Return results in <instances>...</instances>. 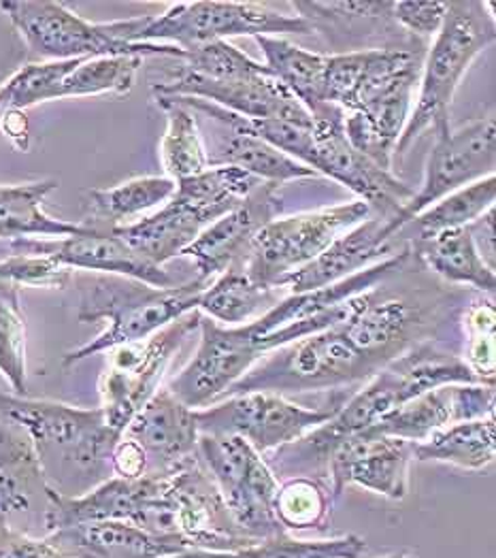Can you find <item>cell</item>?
Listing matches in <instances>:
<instances>
[{
    "mask_svg": "<svg viewBox=\"0 0 496 558\" xmlns=\"http://www.w3.org/2000/svg\"><path fill=\"white\" fill-rule=\"evenodd\" d=\"M47 539L69 558H162L187 550L176 535H158L122 520L73 524Z\"/></svg>",
    "mask_w": 496,
    "mask_h": 558,
    "instance_id": "25",
    "label": "cell"
},
{
    "mask_svg": "<svg viewBox=\"0 0 496 558\" xmlns=\"http://www.w3.org/2000/svg\"><path fill=\"white\" fill-rule=\"evenodd\" d=\"M496 178L488 175L469 186L460 187L437 201L435 205L420 211L409 225L418 239H428L435 234L453 231V229H469L477 220H482L491 209H495Z\"/></svg>",
    "mask_w": 496,
    "mask_h": 558,
    "instance_id": "35",
    "label": "cell"
},
{
    "mask_svg": "<svg viewBox=\"0 0 496 558\" xmlns=\"http://www.w3.org/2000/svg\"><path fill=\"white\" fill-rule=\"evenodd\" d=\"M145 531L176 535L187 548L241 553L256 542L234 522L201 457L162 473Z\"/></svg>",
    "mask_w": 496,
    "mask_h": 558,
    "instance_id": "7",
    "label": "cell"
},
{
    "mask_svg": "<svg viewBox=\"0 0 496 558\" xmlns=\"http://www.w3.org/2000/svg\"><path fill=\"white\" fill-rule=\"evenodd\" d=\"M403 234L406 231L395 218L390 220L382 216H368L354 229L339 234L307 267L283 279L279 283V290H283L286 294H301L352 278L406 250L407 245L401 250L399 245H395V239Z\"/></svg>",
    "mask_w": 496,
    "mask_h": 558,
    "instance_id": "21",
    "label": "cell"
},
{
    "mask_svg": "<svg viewBox=\"0 0 496 558\" xmlns=\"http://www.w3.org/2000/svg\"><path fill=\"white\" fill-rule=\"evenodd\" d=\"M0 278L20 286L35 288H66L73 279V269L47 258L33 254H13L0 260Z\"/></svg>",
    "mask_w": 496,
    "mask_h": 558,
    "instance_id": "42",
    "label": "cell"
},
{
    "mask_svg": "<svg viewBox=\"0 0 496 558\" xmlns=\"http://www.w3.org/2000/svg\"><path fill=\"white\" fill-rule=\"evenodd\" d=\"M0 373L17 397L28 395L26 318L22 307L0 301Z\"/></svg>",
    "mask_w": 496,
    "mask_h": 558,
    "instance_id": "41",
    "label": "cell"
},
{
    "mask_svg": "<svg viewBox=\"0 0 496 558\" xmlns=\"http://www.w3.org/2000/svg\"><path fill=\"white\" fill-rule=\"evenodd\" d=\"M162 558H241L239 553H216V550H201V548H187L178 555Z\"/></svg>",
    "mask_w": 496,
    "mask_h": 558,
    "instance_id": "47",
    "label": "cell"
},
{
    "mask_svg": "<svg viewBox=\"0 0 496 558\" xmlns=\"http://www.w3.org/2000/svg\"><path fill=\"white\" fill-rule=\"evenodd\" d=\"M366 203L352 201L317 211L275 218L254 236L245 258V271L261 286L277 288L294 271L312 260L339 236L371 216Z\"/></svg>",
    "mask_w": 496,
    "mask_h": 558,
    "instance_id": "9",
    "label": "cell"
},
{
    "mask_svg": "<svg viewBox=\"0 0 496 558\" xmlns=\"http://www.w3.org/2000/svg\"><path fill=\"white\" fill-rule=\"evenodd\" d=\"M281 294L283 290L256 283L247 276L245 265L237 263L216 281H209L196 310L218 325L243 326L271 310L279 299H283Z\"/></svg>",
    "mask_w": 496,
    "mask_h": 558,
    "instance_id": "30",
    "label": "cell"
},
{
    "mask_svg": "<svg viewBox=\"0 0 496 558\" xmlns=\"http://www.w3.org/2000/svg\"><path fill=\"white\" fill-rule=\"evenodd\" d=\"M167 116V131L160 141V158L167 178L181 182L209 169L207 145L198 131L192 109L171 96H154Z\"/></svg>",
    "mask_w": 496,
    "mask_h": 558,
    "instance_id": "34",
    "label": "cell"
},
{
    "mask_svg": "<svg viewBox=\"0 0 496 558\" xmlns=\"http://www.w3.org/2000/svg\"><path fill=\"white\" fill-rule=\"evenodd\" d=\"M332 495L324 480L288 477L279 482L273 513L286 533L292 531H324L332 513Z\"/></svg>",
    "mask_w": 496,
    "mask_h": 558,
    "instance_id": "37",
    "label": "cell"
},
{
    "mask_svg": "<svg viewBox=\"0 0 496 558\" xmlns=\"http://www.w3.org/2000/svg\"><path fill=\"white\" fill-rule=\"evenodd\" d=\"M495 416L456 422L437 430L426 441L413 444L415 461H435L464 471H482L495 463Z\"/></svg>",
    "mask_w": 496,
    "mask_h": 558,
    "instance_id": "32",
    "label": "cell"
},
{
    "mask_svg": "<svg viewBox=\"0 0 496 558\" xmlns=\"http://www.w3.org/2000/svg\"><path fill=\"white\" fill-rule=\"evenodd\" d=\"M448 7L450 2H439V0H428V2L401 0V2H392V20L411 35L433 37L441 31L448 15Z\"/></svg>",
    "mask_w": 496,
    "mask_h": 558,
    "instance_id": "43",
    "label": "cell"
},
{
    "mask_svg": "<svg viewBox=\"0 0 496 558\" xmlns=\"http://www.w3.org/2000/svg\"><path fill=\"white\" fill-rule=\"evenodd\" d=\"M0 418L17 424L35 444L44 471L80 473L98 480L111 469V452L120 441L100 408H77L58 401L0 392Z\"/></svg>",
    "mask_w": 496,
    "mask_h": 558,
    "instance_id": "6",
    "label": "cell"
},
{
    "mask_svg": "<svg viewBox=\"0 0 496 558\" xmlns=\"http://www.w3.org/2000/svg\"><path fill=\"white\" fill-rule=\"evenodd\" d=\"M462 363L480 384L495 386L496 377V310L493 299L473 301L462 314Z\"/></svg>",
    "mask_w": 496,
    "mask_h": 558,
    "instance_id": "38",
    "label": "cell"
},
{
    "mask_svg": "<svg viewBox=\"0 0 496 558\" xmlns=\"http://www.w3.org/2000/svg\"><path fill=\"white\" fill-rule=\"evenodd\" d=\"M46 471L33 439L13 422L0 418V515L31 512L39 499L47 504Z\"/></svg>",
    "mask_w": 496,
    "mask_h": 558,
    "instance_id": "26",
    "label": "cell"
},
{
    "mask_svg": "<svg viewBox=\"0 0 496 558\" xmlns=\"http://www.w3.org/2000/svg\"><path fill=\"white\" fill-rule=\"evenodd\" d=\"M420 53L409 47H368L326 56L324 100L346 113H359L386 94L418 84Z\"/></svg>",
    "mask_w": 496,
    "mask_h": 558,
    "instance_id": "15",
    "label": "cell"
},
{
    "mask_svg": "<svg viewBox=\"0 0 496 558\" xmlns=\"http://www.w3.org/2000/svg\"><path fill=\"white\" fill-rule=\"evenodd\" d=\"M58 187L56 180L0 186V239H39V236H77L88 233L86 225L64 222L47 216V196Z\"/></svg>",
    "mask_w": 496,
    "mask_h": 558,
    "instance_id": "29",
    "label": "cell"
},
{
    "mask_svg": "<svg viewBox=\"0 0 496 558\" xmlns=\"http://www.w3.org/2000/svg\"><path fill=\"white\" fill-rule=\"evenodd\" d=\"M254 41L265 56V66L312 116L328 105L324 100L326 53L294 46L283 37H256Z\"/></svg>",
    "mask_w": 496,
    "mask_h": 558,
    "instance_id": "33",
    "label": "cell"
},
{
    "mask_svg": "<svg viewBox=\"0 0 496 558\" xmlns=\"http://www.w3.org/2000/svg\"><path fill=\"white\" fill-rule=\"evenodd\" d=\"M0 558H69L64 557L47 537L39 539L0 515Z\"/></svg>",
    "mask_w": 496,
    "mask_h": 558,
    "instance_id": "44",
    "label": "cell"
},
{
    "mask_svg": "<svg viewBox=\"0 0 496 558\" xmlns=\"http://www.w3.org/2000/svg\"><path fill=\"white\" fill-rule=\"evenodd\" d=\"M13 254L47 256L69 269H86L135 279L154 288L178 286L169 271L152 265L113 231L88 227V233L62 239H17L11 241Z\"/></svg>",
    "mask_w": 496,
    "mask_h": 558,
    "instance_id": "18",
    "label": "cell"
},
{
    "mask_svg": "<svg viewBox=\"0 0 496 558\" xmlns=\"http://www.w3.org/2000/svg\"><path fill=\"white\" fill-rule=\"evenodd\" d=\"M493 4L482 0H456L446 22L422 62L415 105L407 118L395 156H403L426 131L450 126V107L462 77L480 53L495 44Z\"/></svg>",
    "mask_w": 496,
    "mask_h": 558,
    "instance_id": "5",
    "label": "cell"
},
{
    "mask_svg": "<svg viewBox=\"0 0 496 558\" xmlns=\"http://www.w3.org/2000/svg\"><path fill=\"white\" fill-rule=\"evenodd\" d=\"M496 124L495 118H480L451 131L444 126L435 131V143L426 160L424 182L411 201L401 209V229L426 207L460 187L469 186L482 178L495 175Z\"/></svg>",
    "mask_w": 496,
    "mask_h": 558,
    "instance_id": "14",
    "label": "cell"
},
{
    "mask_svg": "<svg viewBox=\"0 0 496 558\" xmlns=\"http://www.w3.org/2000/svg\"><path fill=\"white\" fill-rule=\"evenodd\" d=\"M0 301L13 307H22L20 305V288L4 278H0Z\"/></svg>",
    "mask_w": 496,
    "mask_h": 558,
    "instance_id": "48",
    "label": "cell"
},
{
    "mask_svg": "<svg viewBox=\"0 0 496 558\" xmlns=\"http://www.w3.org/2000/svg\"><path fill=\"white\" fill-rule=\"evenodd\" d=\"M181 62L183 71L216 82L250 80L269 73V69L263 62L250 58L245 51L228 41H216L185 51Z\"/></svg>",
    "mask_w": 496,
    "mask_h": 558,
    "instance_id": "40",
    "label": "cell"
},
{
    "mask_svg": "<svg viewBox=\"0 0 496 558\" xmlns=\"http://www.w3.org/2000/svg\"><path fill=\"white\" fill-rule=\"evenodd\" d=\"M122 44H158L185 51L230 37H281L314 33L301 15H286L258 2H176L160 15L107 22Z\"/></svg>",
    "mask_w": 496,
    "mask_h": 558,
    "instance_id": "3",
    "label": "cell"
},
{
    "mask_svg": "<svg viewBox=\"0 0 496 558\" xmlns=\"http://www.w3.org/2000/svg\"><path fill=\"white\" fill-rule=\"evenodd\" d=\"M124 437L136 441L147 457V473L162 475L198 457V424L194 410L160 388L131 420Z\"/></svg>",
    "mask_w": 496,
    "mask_h": 558,
    "instance_id": "24",
    "label": "cell"
},
{
    "mask_svg": "<svg viewBox=\"0 0 496 558\" xmlns=\"http://www.w3.org/2000/svg\"><path fill=\"white\" fill-rule=\"evenodd\" d=\"M141 64V56L77 58L71 71L60 80L53 100L98 94H129L135 88Z\"/></svg>",
    "mask_w": 496,
    "mask_h": 558,
    "instance_id": "36",
    "label": "cell"
},
{
    "mask_svg": "<svg viewBox=\"0 0 496 558\" xmlns=\"http://www.w3.org/2000/svg\"><path fill=\"white\" fill-rule=\"evenodd\" d=\"M154 96L201 98L250 120L273 118L303 126L314 124L312 113L279 84L271 71L250 80L216 82L180 69L173 80L154 86Z\"/></svg>",
    "mask_w": 496,
    "mask_h": 558,
    "instance_id": "19",
    "label": "cell"
},
{
    "mask_svg": "<svg viewBox=\"0 0 496 558\" xmlns=\"http://www.w3.org/2000/svg\"><path fill=\"white\" fill-rule=\"evenodd\" d=\"M207 286L209 281L196 278L173 288H154L126 278L94 281L82 296L77 318L82 323L107 320V328L88 343L66 352L62 367L71 369L96 354L149 339L190 312H196Z\"/></svg>",
    "mask_w": 496,
    "mask_h": 558,
    "instance_id": "2",
    "label": "cell"
},
{
    "mask_svg": "<svg viewBox=\"0 0 496 558\" xmlns=\"http://www.w3.org/2000/svg\"><path fill=\"white\" fill-rule=\"evenodd\" d=\"M386 558H418V557H413V555H392V557H386Z\"/></svg>",
    "mask_w": 496,
    "mask_h": 558,
    "instance_id": "49",
    "label": "cell"
},
{
    "mask_svg": "<svg viewBox=\"0 0 496 558\" xmlns=\"http://www.w3.org/2000/svg\"><path fill=\"white\" fill-rule=\"evenodd\" d=\"M198 320L201 312L196 310L145 341L107 352L109 361L98 379V395L105 420L116 433L124 435L131 420L162 388L173 356L185 337L198 328Z\"/></svg>",
    "mask_w": 496,
    "mask_h": 558,
    "instance_id": "10",
    "label": "cell"
},
{
    "mask_svg": "<svg viewBox=\"0 0 496 558\" xmlns=\"http://www.w3.org/2000/svg\"><path fill=\"white\" fill-rule=\"evenodd\" d=\"M222 126V124H220ZM209 167H234L263 184H286L294 180L317 178L316 171L286 156L271 143L232 126H222V137L207 149Z\"/></svg>",
    "mask_w": 496,
    "mask_h": 558,
    "instance_id": "28",
    "label": "cell"
},
{
    "mask_svg": "<svg viewBox=\"0 0 496 558\" xmlns=\"http://www.w3.org/2000/svg\"><path fill=\"white\" fill-rule=\"evenodd\" d=\"M312 118L314 156L310 167L317 175H326L341 186L350 187L371 211H377V216L390 220L399 218L401 209L411 201L413 190L395 178L392 171H384L352 147L343 129L346 111L337 105H326Z\"/></svg>",
    "mask_w": 496,
    "mask_h": 558,
    "instance_id": "13",
    "label": "cell"
},
{
    "mask_svg": "<svg viewBox=\"0 0 496 558\" xmlns=\"http://www.w3.org/2000/svg\"><path fill=\"white\" fill-rule=\"evenodd\" d=\"M491 416H495V386L448 384L407 401L368 430L409 444H422L456 422Z\"/></svg>",
    "mask_w": 496,
    "mask_h": 558,
    "instance_id": "23",
    "label": "cell"
},
{
    "mask_svg": "<svg viewBox=\"0 0 496 558\" xmlns=\"http://www.w3.org/2000/svg\"><path fill=\"white\" fill-rule=\"evenodd\" d=\"M0 131L7 140L13 143L15 149L28 151L31 149V124L26 111L11 109L0 116Z\"/></svg>",
    "mask_w": 496,
    "mask_h": 558,
    "instance_id": "46",
    "label": "cell"
},
{
    "mask_svg": "<svg viewBox=\"0 0 496 558\" xmlns=\"http://www.w3.org/2000/svg\"><path fill=\"white\" fill-rule=\"evenodd\" d=\"M279 214L281 201L277 198V186L261 182L241 205L209 225L183 252L198 271L196 279L211 281L232 265L245 263L254 236L265 225L279 218Z\"/></svg>",
    "mask_w": 496,
    "mask_h": 558,
    "instance_id": "22",
    "label": "cell"
},
{
    "mask_svg": "<svg viewBox=\"0 0 496 558\" xmlns=\"http://www.w3.org/2000/svg\"><path fill=\"white\" fill-rule=\"evenodd\" d=\"M109 463H111V471L118 477L136 480V477H143L147 473V457H145L143 448L133 439L124 437V435L116 444Z\"/></svg>",
    "mask_w": 496,
    "mask_h": 558,
    "instance_id": "45",
    "label": "cell"
},
{
    "mask_svg": "<svg viewBox=\"0 0 496 558\" xmlns=\"http://www.w3.org/2000/svg\"><path fill=\"white\" fill-rule=\"evenodd\" d=\"M261 182L234 167H209L178 182L176 194L154 214L113 229L156 267L183 256L209 225L241 205Z\"/></svg>",
    "mask_w": 496,
    "mask_h": 558,
    "instance_id": "4",
    "label": "cell"
},
{
    "mask_svg": "<svg viewBox=\"0 0 496 558\" xmlns=\"http://www.w3.org/2000/svg\"><path fill=\"white\" fill-rule=\"evenodd\" d=\"M448 384H480V379L469 372L460 354L437 348L433 341L420 343L375 373L364 388L343 401L332 418L267 454L265 461L277 480L305 475L326 482L328 459L339 444L368 430L407 401Z\"/></svg>",
    "mask_w": 496,
    "mask_h": 558,
    "instance_id": "1",
    "label": "cell"
},
{
    "mask_svg": "<svg viewBox=\"0 0 496 558\" xmlns=\"http://www.w3.org/2000/svg\"><path fill=\"white\" fill-rule=\"evenodd\" d=\"M413 461V444L364 430L335 448L328 459L326 482L335 501L352 484L390 501H403Z\"/></svg>",
    "mask_w": 496,
    "mask_h": 558,
    "instance_id": "17",
    "label": "cell"
},
{
    "mask_svg": "<svg viewBox=\"0 0 496 558\" xmlns=\"http://www.w3.org/2000/svg\"><path fill=\"white\" fill-rule=\"evenodd\" d=\"M201 341L192 361L171 381L169 390L190 410H205L263 361L239 326H222L211 318L198 320Z\"/></svg>",
    "mask_w": 496,
    "mask_h": 558,
    "instance_id": "16",
    "label": "cell"
},
{
    "mask_svg": "<svg viewBox=\"0 0 496 558\" xmlns=\"http://www.w3.org/2000/svg\"><path fill=\"white\" fill-rule=\"evenodd\" d=\"M368 546L366 539L350 533L330 539H294L290 533H281L267 542L239 553L241 558H362Z\"/></svg>",
    "mask_w": 496,
    "mask_h": 558,
    "instance_id": "39",
    "label": "cell"
},
{
    "mask_svg": "<svg viewBox=\"0 0 496 558\" xmlns=\"http://www.w3.org/2000/svg\"><path fill=\"white\" fill-rule=\"evenodd\" d=\"M160 482L162 475L154 473H145L136 480L113 475L75 497L62 495L49 484L44 512L47 535L73 524L105 520L133 522L145 529V522L160 490Z\"/></svg>",
    "mask_w": 496,
    "mask_h": 558,
    "instance_id": "20",
    "label": "cell"
},
{
    "mask_svg": "<svg viewBox=\"0 0 496 558\" xmlns=\"http://www.w3.org/2000/svg\"><path fill=\"white\" fill-rule=\"evenodd\" d=\"M176 190L178 182L167 175H147L113 187L88 190L90 220L84 225L100 231L129 227L131 220H141L143 214L162 207L176 194Z\"/></svg>",
    "mask_w": 496,
    "mask_h": 558,
    "instance_id": "31",
    "label": "cell"
},
{
    "mask_svg": "<svg viewBox=\"0 0 496 558\" xmlns=\"http://www.w3.org/2000/svg\"><path fill=\"white\" fill-rule=\"evenodd\" d=\"M341 405L307 408L275 392H241L218 405L194 410V416L201 435L241 437L261 457H267L332 418Z\"/></svg>",
    "mask_w": 496,
    "mask_h": 558,
    "instance_id": "12",
    "label": "cell"
},
{
    "mask_svg": "<svg viewBox=\"0 0 496 558\" xmlns=\"http://www.w3.org/2000/svg\"><path fill=\"white\" fill-rule=\"evenodd\" d=\"M411 256L450 283L495 294V267L486 263L471 227L418 239L411 243Z\"/></svg>",
    "mask_w": 496,
    "mask_h": 558,
    "instance_id": "27",
    "label": "cell"
},
{
    "mask_svg": "<svg viewBox=\"0 0 496 558\" xmlns=\"http://www.w3.org/2000/svg\"><path fill=\"white\" fill-rule=\"evenodd\" d=\"M198 457L216 482L228 512L256 544L286 533L273 513L279 480L265 457L232 435H201Z\"/></svg>",
    "mask_w": 496,
    "mask_h": 558,
    "instance_id": "11",
    "label": "cell"
},
{
    "mask_svg": "<svg viewBox=\"0 0 496 558\" xmlns=\"http://www.w3.org/2000/svg\"><path fill=\"white\" fill-rule=\"evenodd\" d=\"M0 11L20 33L28 49L41 58L77 60L100 56H160L183 60V51L158 44H122L111 37L107 22L94 24L56 0H4Z\"/></svg>",
    "mask_w": 496,
    "mask_h": 558,
    "instance_id": "8",
    "label": "cell"
}]
</instances>
